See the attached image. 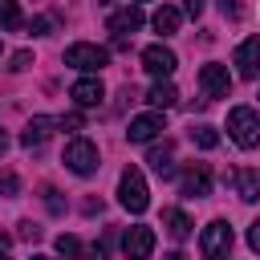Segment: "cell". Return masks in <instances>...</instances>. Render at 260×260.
Listing matches in <instances>:
<instances>
[{
    "label": "cell",
    "instance_id": "obj_24",
    "mask_svg": "<svg viewBox=\"0 0 260 260\" xmlns=\"http://www.w3.org/2000/svg\"><path fill=\"white\" fill-rule=\"evenodd\" d=\"M45 207H49L53 215H61V211H65V203H61V195H57L53 187H45Z\"/></svg>",
    "mask_w": 260,
    "mask_h": 260
},
{
    "label": "cell",
    "instance_id": "obj_29",
    "mask_svg": "<svg viewBox=\"0 0 260 260\" xmlns=\"http://www.w3.org/2000/svg\"><path fill=\"white\" fill-rule=\"evenodd\" d=\"M248 244H252V252H260V219L248 223Z\"/></svg>",
    "mask_w": 260,
    "mask_h": 260
},
{
    "label": "cell",
    "instance_id": "obj_5",
    "mask_svg": "<svg viewBox=\"0 0 260 260\" xmlns=\"http://www.w3.org/2000/svg\"><path fill=\"white\" fill-rule=\"evenodd\" d=\"M228 248H232V228H228L223 219L207 223V228H203V240H199L203 260H219V256H228Z\"/></svg>",
    "mask_w": 260,
    "mask_h": 260
},
{
    "label": "cell",
    "instance_id": "obj_36",
    "mask_svg": "<svg viewBox=\"0 0 260 260\" xmlns=\"http://www.w3.org/2000/svg\"><path fill=\"white\" fill-rule=\"evenodd\" d=\"M28 260H49V256H28Z\"/></svg>",
    "mask_w": 260,
    "mask_h": 260
},
{
    "label": "cell",
    "instance_id": "obj_21",
    "mask_svg": "<svg viewBox=\"0 0 260 260\" xmlns=\"http://www.w3.org/2000/svg\"><path fill=\"white\" fill-rule=\"evenodd\" d=\"M0 28H20V4L16 0H0Z\"/></svg>",
    "mask_w": 260,
    "mask_h": 260
},
{
    "label": "cell",
    "instance_id": "obj_16",
    "mask_svg": "<svg viewBox=\"0 0 260 260\" xmlns=\"http://www.w3.org/2000/svg\"><path fill=\"white\" fill-rule=\"evenodd\" d=\"M162 228H167L175 240H187L195 223H191V215H187V211H179V207H167V211H162Z\"/></svg>",
    "mask_w": 260,
    "mask_h": 260
},
{
    "label": "cell",
    "instance_id": "obj_11",
    "mask_svg": "<svg viewBox=\"0 0 260 260\" xmlns=\"http://www.w3.org/2000/svg\"><path fill=\"white\" fill-rule=\"evenodd\" d=\"M162 130H167L162 114H138V118H130L126 138H130V142H150V138H154V134H162Z\"/></svg>",
    "mask_w": 260,
    "mask_h": 260
},
{
    "label": "cell",
    "instance_id": "obj_25",
    "mask_svg": "<svg viewBox=\"0 0 260 260\" xmlns=\"http://www.w3.org/2000/svg\"><path fill=\"white\" fill-rule=\"evenodd\" d=\"M219 12L232 16V20H240V16H244V4H240V0H219Z\"/></svg>",
    "mask_w": 260,
    "mask_h": 260
},
{
    "label": "cell",
    "instance_id": "obj_1",
    "mask_svg": "<svg viewBox=\"0 0 260 260\" xmlns=\"http://www.w3.org/2000/svg\"><path fill=\"white\" fill-rule=\"evenodd\" d=\"M118 203L126 211H134V215L150 207V191H146V179H142L138 167H126L122 171V179H118Z\"/></svg>",
    "mask_w": 260,
    "mask_h": 260
},
{
    "label": "cell",
    "instance_id": "obj_18",
    "mask_svg": "<svg viewBox=\"0 0 260 260\" xmlns=\"http://www.w3.org/2000/svg\"><path fill=\"white\" fill-rule=\"evenodd\" d=\"M232 179H236V191H240L244 203H256L260 199V175L256 171H236Z\"/></svg>",
    "mask_w": 260,
    "mask_h": 260
},
{
    "label": "cell",
    "instance_id": "obj_15",
    "mask_svg": "<svg viewBox=\"0 0 260 260\" xmlns=\"http://www.w3.org/2000/svg\"><path fill=\"white\" fill-rule=\"evenodd\" d=\"M146 162H150V171L158 175V179H171L175 175V150L162 142V146H154L150 154H146Z\"/></svg>",
    "mask_w": 260,
    "mask_h": 260
},
{
    "label": "cell",
    "instance_id": "obj_8",
    "mask_svg": "<svg viewBox=\"0 0 260 260\" xmlns=\"http://www.w3.org/2000/svg\"><path fill=\"white\" fill-rule=\"evenodd\" d=\"M175 65H179V57H175L167 45H150V49H142V69H146V73H154V77H171Z\"/></svg>",
    "mask_w": 260,
    "mask_h": 260
},
{
    "label": "cell",
    "instance_id": "obj_4",
    "mask_svg": "<svg viewBox=\"0 0 260 260\" xmlns=\"http://www.w3.org/2000/svg\"><path fill=\"white\" fill-rule=\"evenodd\" d=\"M65 167L73 171V175H93L102 162H98V146L89 142V138H73L69 146H65Z\"/></svg>",
    "mask_w": 260,
    "mask_h": 260
},
{
    "label": "cell",
    "instance_id": "obj_35",
    "mask_svg": "<svg viewBox=\"0 0 260 260\" xmlns=\"http://www.w3.org/2000/svg\"><path fill=\"white\" fill-rule=\"evenodd\" d=\"M167 260H187V256H183V252H171V256H167Z\"/></svg>",
    "mask_w": 260,
    "mask_h": 260
},
{
    "label": "cell",
    "instance_id": "obj_7",
    "mask_svg": "<svg viewBox=\"0 0 260 260\" xmlns=\"http://www.w3.org/2000/svg\"><path fill=\"white\" fill-rule=\"evenodd\" d=\"M122 252H126V260H146V256L154 252V232H150L146 223H134V228L122 236Z\"/></svg>",
    "mask_w": 260,
    "mask_h": 260
},
{
    "label": "cell",
    "instance_id": "obj_32",
    "mask_svg": "<svg viewBox=\"0 0 260 260\" xmlns=\"http://www.w3.org/2000/svg\"><path fill=\"white\" fill-rule=\"evenodd\" d=\"M57 126H65V130H77V126H81V118H77V114H65V118H57Z\"/></svg>",
    "mask_w": 260,
    "mask_h": 260
},
{
    "label": "cell",
    "instance_id": "obj_17",
    "mask_svg": "<svg viewBox=\"0 0 260 260\" xmlns=\"http://www.w3.org/2000/svg\"><path fill=\"white\" fill-rule=\"evenodd\" d=\"M179 8H171V4H162V8H154V16H150V24H154V32H162V37H171V32H179Z\"/></svg>",
    "mask_w": 260,
    "mask_h": 260
},
{
    "label": "cell",
    "instance_id": "obj_20",
    "mask_svg": "<svg viewBox=\"0 0 260 260\" xmlns=\"http://www.w3.org/2000/svg\"><path fill=\"white\" fill-rule=\"evenodd\" d=\"M191 142L203 146V150H215V146H219V134H215V126H195V130H191Z\"/></svg>",
    "mask_w": 260,
    "mask_h": 260
},
{
    "label": "cell",
    "instance_id": "obj_33",
    "mask_svg": "<svg viewBox=\"0 0 260 260\" xmlns=\"http://www.w3.org/2000/svg\"><path fill=\"white\" fill-rule=\"evenodd\" d=\"M8 244H12V236H8V232H0V252H4Z\"/></svg>",
    "mask_w": 260,
    "mask_h": 260
},
{
    "label": "cell",
    "instance_id": "obj_26",
    "mask_svg": "<svg viewBox=\"0 0 260 260\" xmlns=\"http://www.w3.org/2000/svg\"><path fill=\"white\" fill-rule=\"evenodd\" d=\"M28 32H37V37H45V32H53V20H49V16H37V20L28 24Z\"/></svg>",
    "mask_w": 260,
    "mask_h": 260
},
{
    "label": "cell",
    "instance_id": "obj_6",
    "mask_svg": "<svg viewBox=\"0 0 260 260\" xmlns=\"http://www.w3.org/2000/svg\"><path fill=\"white\" fill-rule=\"evenodd\" d=\"M199 85H203L207 98H228V89H232V73H228V65L207 61V65L199 69Z\"/></svg>",
    "mask_w": 260,
    "mask_h": 260
},
{
    "label": "cell",
    "instance_id": "obj_23",
    "mask_svg": "<svg viewBox=\"0 0 260 260\" xmlns=\"http://www.w3.org/2000/svg\"><path fill=\"white\" fill-rule=\"evenodd\" d=\"M12 195H20V179L12 171H0V199H12Z\"/></svg>",
    "mask_w": 260,
    "mask_h": 260
},
{
    "label": "cell",
    "instance_id": "obj_3",
    "mask_svg": "<svg viewBox=\"0 0 260 260\" xmlns=\"http://www.w3.org/2000/svg\"><path fill=\"white\" fill-rule=\"evenodd\" d=\"M65 65L69 69H81V73H98L106 65V49L102 45H89V41H77L65 49Z\"/></svg>",
    "mask_w": 260,
    "mask_h": 260
},
{
    "label": "cell",
    "instance_id": "obj_34",
    "mask_svg": "<svg viewBox=\"0 0 260 260\" xmlns=\"http://www.w3.org/2000/svg\"><path fill=\"white\" fill-rule=\"evenodd\" d=\"M4 150H8V134L0 130V154H4Z\"/></svg>",
    "mask_w": 260,
    "mask_h": 260
},
{
    "label": "cell",
    "instance_id": "obj_28",
    "mask_svg": "<svg viewBox=\"0 0 260 260\" xmlns=\"http://www.w3.org/2000/svg\"><path fill=\"white\" fill-rule=\"evenodd\" d=\"M20 240H41V228H37L32 219H24V223H20Z\"/></svg>",
    "mask_w": 260,
    "mask_h": 260
},
{
    "label": "cell",
    "instance_id": "obj_12",
    "mask_svg": "<svg viewBox=\"0 0 260 260\" xmlns=\"http://www.w3.org/2000/svg\"><path fill=\"white\" fill-rule=\"evenodd\" d=\"M142 24V8H134V4H126V8H118L110 20H106V28L114 32V37H126V32H134Z\"/></svg>",
    "mask_w": 260,
    "mask_h": 260
},
{
    "label": "cell",
    "instance_id": "obj_14",
    "mask_svg": "<svg viewBox=\"0 0 260 260\" xmlns=\"http://www.w3.org/2000/svg\"><path fill=\"white\" fill-rule=\"evenodd\" d=\"M102 81L98 77H81V81H73V89H69V98L77 102V106H98L102 102Z\"/></svg>",
    "mask_w": 260,
    "mask_h": 260
},
{
    "label": "cell",
    "instance_id": "obj_2",
    "mask_svg": "<svg viewBox=\"0 0 260 260\" xmlns=\"http://www.w3.org/2000/svg\"><path fill=\"white\" fill-rule=\"evenodd\" d=\"M228 134H232L236 146H244V150L260 146V114H256L252 106H236V110L228 114Z\"/></svg>",
    "mask_w": 260,
    "mask_h": 260
},
{
    "label": "cell",
    "instance_id": "obj_10",
    "mask_svg": "<svg viewBox=\"0 0 260 260\" xmlns=\"http://www.w3.org/2000/svg\"><path fill=\"white\" fill-rule=\"evenodd\" d=\"M183 195L187 199H203V195H211V171L203 167V162H191L187 171H183Z\"/></svg>",
    "mask_w": 260,
    "mask_h": 260
},
{
    "label": "cell",
    "instance_id": "obj_30",
    "mask_svg": "<svg viewBox=\"0 0 260 260\" xmlns=\"http://www.w3.org/2000/svg\"><path fill=\"white\" fill-rule=\"evenodd\" d=\"M81 256H85V260H106V244H93V248H85Z\"/></svg>",
    "mask_w": 260,
    "mask_h": 260
},
{
    "label": "cell",
    "instance_id": "obj_27",
    "mask_svg": "<svg viewBox=\"0 0 260 260\" xmlns=\"http://www.w3.org/2000/svg\"><path fill=\"white\" fill-rule=\"evenodd\" d=\"M28 61H32V53L20 49V53H12V65H8V69H28Z\"/></svg>",
    "mask_w": 260,
    "mask_h": 260
},
{
    "label": "cell",
    "instance_id": "obj_31",
    "mask_svg": "<svg viewBox=\"0 0 260 260\" xmlns=\"http://www.w3.org/2000/svg\"><path fill=\"white\" fill-rule=\"evenodd\" d=\"M203 4H207V0H183V12H187V16H199Z\"/></svg>",
    "mask_w": 260,
    "mask_h": 260
},
{
    "label": "cell",
    "instance_id": "obj_22",
    "mask_svg": "<svg viewBox=\"0 0 260 260\" xmlns=\"http://www.w3.org/2000/svg\"><path fill=\"white\" fill-rule=\"evenodd\" d=\"M53 248H57L61 256H69V260H73V256H81V240H77V236H57V244H53Z\"/></svg>",
    "mask_w": 260,
    "mask_h": 260
},
{
    "label": "cell",
    "instance_id": "obj_37",
    "mask_svg": "<svg viewBox=\"0 0 260 260\" xmlns=\"http://www.w3.org/2000/svg\"><path fill=\"white\" fill-rule=\"evenodd\" d=\"M0 260H8V256H4V252H0Z\"/></svg>",
    "mask_w": 260,
    "mask_h": 260
},
{
    "label": "cell",
    "instance_id": "obj_19",
    "mask_svg": "<svg viewBox=\"0 0 260 260\" xmlns=\"http://www.w3.org/2000/svg\"><path fill=\"white\" fill-rule=\"evenodd\" d=\"M146 102H150L154 110H171V106L179 102V89H175L171 81H158V85H150V93H146Z\"/></svg>",
    "mask_w": 260,
    "mask_h": 260
},
{
    "label": "cell",
    "instance_id": "obj_9",
    "mask_svg": "<svg viewBox=\"0 0 260 260\" xmlns=\"http://www.w3.org/2000/svg\"><path fill=\"white\" fill-rule=\"evenodd\" d=\"M236 69H240V77H260V37H248V41H240L236 45Z\"/></svg>",
    "mask_w": 260,
    "mask_h": 260
},
{
    "label": "cell",
    "instance_id": "obj_13",
    "mask_svg": "<svg viewBox=\"0 0 260 260\" xmlns=\"http://www.w3.org/2000/svg\"><path fill=\"white\" fill-rule=\"evenodd\" d=\"M53 126H57V118H45V114H41V118H32V122L24 126V134H20V142H24L28 150H37V146H45V138L53 134Z\"/></svg>",
    "mask_w": 260,
    "mask_h": 260
}]
</instances>
